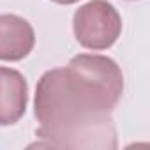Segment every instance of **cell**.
I'll list each match as a JSON object with an SVG mask.
<instances>
[{
  "instance_id": "obj_1",
  "label": "cell",
  "mask_w": 150,
  "mask_h": 150,
  "mask_svg": "<svg viewBox=\"0 0 150 150\" xmlns=\"http://www.w3.org/2000/svg\"><path fill=\"white\" fill-rule=\"evenodd\" d=\"M122 92L120 67L103 55H78L44 72L35 90L39 146L117 148L111 111Z\"/></svg>"
},
{
  "instance_id": "obj_2",
  "label": "cell",
  "mask_w": 150,
  "mask_h": 150,
  "mask_svg": "<svg viewBox=\"0 0 150 150\" xmlns=\"http://www.w3.org/2000/svg\"><path fill=\"white\" fill-rule=\"evenodd\" d=\"M74 35L88 50H106L118 39L122 20L106 0H92L74 13Z\"/></svg>"
},
{
  "instance_id": "obj_5",
  "label": "cell",
  "mask_w": 150,
  "mask_h": 150,
  "mask_svg": "<svg viewBox=\"0 0 150 150\" xmlns=\"http://www.w3.org/2000/svg\"><path fill=\"white\" fill-rule=\"evenodd\" d=\"M51 2H55V4H64V6H69V4L78 2V0H51Z\"/></svg>"
},
{
  "instance_id": "obj_4",
  "label": "cell",
  "mask_w": 150,
  "mask_h": 150,
  "mask_svg": "<svg viewBox=\"0 0 150 150\" xmlns=\"http://www.w3.org/2000/svg\"><path fill=\"white\" fill-rule=\"evenodd\" d=\"M28 87L23 74L0 67V125L16 124L27 110Z\"/></svg>"
},
{
  "instance_id": "obj_3",
  "label": "cell",
  "mask_w": 150,
  "mask_h": 150,
  "mask_svg": "<svg viewBox=\"0 0 150 150\" xmlns=\"http://www.w3.org/2000/svg\"><path fill=\"white\" fill-rule=\"evenodd\" d=\"M35 44L32 25L16 14H0V60L25 58Z\"/></svg>"
}]
</instances>
